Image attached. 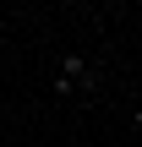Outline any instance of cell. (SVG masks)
<instances>
[{"label": "cell", "mask_w": 142, "mask_h": 147, "mask_svg": "<svg viewBox=\"0 0 142 147\" xmlns=\"http://www.w3.org/2000/svg\"><path fill=\"white\" fill-rule=\"evenodd\" d=\"M93 87H99L93 60H88V55H60V65H55V98H82V93H93Z\"/></svg>", "instance_id": "1"}, {"label": "cell", "mask_w": 142, "mask_h": 147, "mask_svg": "<svg viewBox=\"0 0 142 147\" xmlns=\"http://www.w3.org/2000/svg\"><path fill=\"white\" fill-rule=\"evenodd\" d=\"M131 120H137V131H142V104H137V115H131Z\"/></svg>", "instance_id": "2"}]
</instances>
